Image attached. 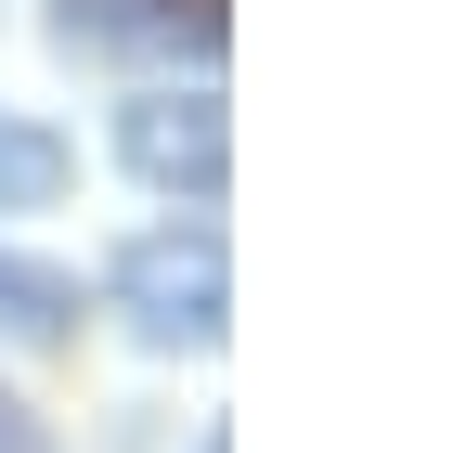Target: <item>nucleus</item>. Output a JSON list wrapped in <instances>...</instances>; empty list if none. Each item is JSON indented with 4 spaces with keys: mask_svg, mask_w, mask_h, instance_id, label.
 Wrapping results in <instances>:
<instances>
[{
    "mask_svg": "<svg viewBox=\"0 0 466 453\" xmlns=\"http://www.w3.org/2000/svg\"><path fill=\"white\" fill-rule=\"evenodd\" d=\"M66 143H52L39 117H0V207H52V195H66Z\"/></svg>",
    "mask_w": 466,
    "mask_h": 453,
    "instance_id": "nucleus-5",
    "label": "nucleus"
},
{
    "mask_svg": "<svg viewBox=\"0 0 466 453\" xmlns=\"http://www.w3.org/2000/svg\"><path fill=\"white\" fill-rule=\"evenodd\" d=\"M0 453H52V440H39V415L14 402V388H0Z\"/></svg>",
    "mask_w": 466,
    "mask_h": 453,
    "instance_id": "nucleus-6",
    "label": "nucleus"
},
{
    "mask_svg": "<svg viewBox=\"0 0 466 453\" xmlns=\"http://www.w3.org/2000/svg\"><path fill=\"white\" fill-rule=\"evenodd\" d=\"M116 156L143 168L156 195H182V207H220L233 182V117H220V91H143V104H116Z\"/></svg>",
    "mask_w": 466,
    "mask_h": 453,
    "instance_id": "nucleus-2",
    "label": "nucleus"
},
{
    "mask_svg": "<svg viewBox=\"0 0 466 453\" xmlns=\"http://www.w3.org/2000/svg\"><path fill=\"white\" fill-rule=\"evenodd\" d=\"M195 453H233V428H208V440H195Z\"/></svg>",
    "mask_w": 466,
    "mask_h": 453,
    "instance_id": "nucleus-7",
    "label": "nucleus"
},
{
    "mask_svg": "<svg viewBox=\"0 0 466 453\" xmlns=\"http://www.w3.org/2000/svg\"><path fill=\"white\" fill-rule=\"evenodd\" d=\"M78 337V286L52 259H14L0 247V350H66Z\"/></svg>",
    "mask_w": 466,
    "mask_h": 453,
    "instance_id": "nucleus-4",
    "label": "nucleus"
},
{
    "mask_svg": "<svg viewBox=\"0 0 466 453\" xmlns=\"http://www.w3.org/2000/svg\"><path fill=\"white\" fill-rule=\"evenodd\" d=\"M52 39L104 52V65H208L220 0H52Z\"/></svg>",
    "mask_w": 466,
    "mask_h": 453,
    "instance_id": "nucleus-3",
    "label": "nucleus"
},
{
    "mask_svg": "<svg viewBox=\"0 0 466 453\" xmlns=\"http://www.w3.org/2000/svg\"><path fill=\"white\" fill-rule=\"evenodd\" d=\"M104 286H116V311H130V337H143V350H220V337H233V259H220V234H208V220L130 234Z\"/></svg>",
    "mask_w": 466,
    "mask_h": 453,
    "instance_id": "nucleus-1",
    "label": "nucleus"
}]
</instances>
